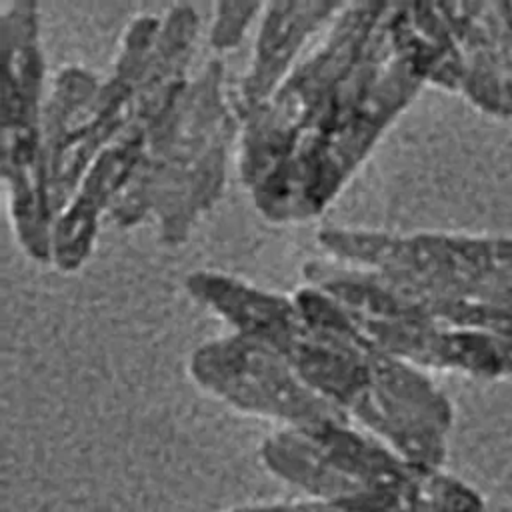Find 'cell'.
I'll return each instance as SVG.
<instances>
[{"mask_svg":"<svg viewBox=\"0 0 512 512\" xmlns=\"http://www.w3.org/2000/svg\"><path fill=\"white\" fill-rule=\"evenodd\" d=\"M422 84L394 46L384 16L366 52L320 98L288 156L246 192L254 210L276 226L318 218Z\"/></svg>","mask_w":512,"mask_h":512,"instance_id":"1","label":"cell"},{"mask_svg":"<svg viewBox=\"0 0 512 512\" xmlns=\"http://www.w3.org/2000/svg\"><path fill=\"white\" fill-rule=\"evenodd\" d=\"M160 32L148 72L140 84L136 110L128 126L92 160L74 196L52 228V268L78 272L92 256L100 222L126 190L144 162L152 136L180 104L202 20L192 4L176 2L160 14Z\"/></svg>","mask_w":512,"mask_h":512,"instance_id":"3","label":"cell"},{"mask_svg":"<svg viewBox=\"0 0 512 512\" xmlns=\"http://www.w3.org/2000/svg\"><path fill=\"white\" fill-rule=\"evenodd\" d=\"M264 2H216L208 28V46L212 52L226 54L240 46L248 28L258 22Z\"/></svg>","mask_w":512,"mask_h":512,"instance_id":"9","label":"cell"},{"mask_svg":"<svg viewBox=\"0 0 512 512\" xmlns=\"http://www.w3.org/2000/svg\"><path fill=\"white\" fill-rule=\"evenodd\" d=\"M190 380L238 412L304 430L350 420L306 386L290 364L260 338L230 332L198 344L186 364Z\"/></svg>","mask_w":512,"mask_h":512,"instance_id":"7","label":"cell"},{"mask_svg":"<svg viewBox=\"0 0 512 512\" xmlns=\"http://www.w3.org/2000/svg\"><path fill=\"white\" fill-rule=\"evenodd\" d=\"M342 4L328 0L264 2L248 66L230 84L240 122L270 98L302 58L308 42L328 26Z\"/></svg>","mask_w":512,"mask_h":512,"instance_id":"8","label":"cell"},{"mask_svg":"<svg viewBox=\"0 0 512 512\" xmlns=\"http://www.w3.org/2000/svg\"><path fill=\"white\" fill-rule=\"evenodd\" d=\"M160 22L156 14H136L124 26L106 78L78 64L52 76L44 102V152L54 220L92 160L132 120Z\"/></svg>","mask_w":512,"mask_h":512,"instance_id":"5","label":"cell"},{"mask_svg":"<svg viewBox=\"0 0 512 512\" xmlns=\"http://www.w3.org/2000/svg\"><path fill=\"white\" fill-rule=\"evenodd\" d=\"M386 10L388 2H344L270 98L242 122L236 170L246 192L288 156L320 98L366 52Z\"/></svg>","mask_w":512,"mask_h":512,"instance_id":"6","label":"cell"},{"mask_svg":"<svg viewBox=\"0 0 512 512\" xmlns=\"http://www.w3.org/2000/svg\"><path fill=\"white\" fill-rule=\"evenodd\" d=\"M240 128L226 68L214 56L190 78L106 220L130 230L152 218L160 244L182 246L224 194Z\"/></svg>","mask_w":512,"mask_h":512,"instance_id":"2","label":"cell"},{"mask_svg":"<svg viewBox=\"0 0 512 512\" xmlns=\"http://www.w3.org/2000/svg\"><path fill=\"white\" fill-rule=\"evenodd\" d=\"M0 46V164L6 212L22 254L34 264L50 266L54 210L44 152L46 64L36 2H0Z\"/></svg>","mask_w":512,"mask_h":512,"instance_id":"4","label":"cell"}]
</instances>
